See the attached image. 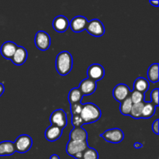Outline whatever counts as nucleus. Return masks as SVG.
I'll list each match as a JSON object with an SVG mask.
<instances>
[{
	"label": "nucleus",
	"mask_w": 159,
	"mask_h": 159,
	"mask_svg": "<svg viewBox=\"0 0 159 159\" xmlns=\"http://www.w3.org/2000/svg\"><path fill=\"white\" fill-rule=\"evenodd\" d=\"M70 110H71V116H75V115H80L81 112H82V107L83 104L81 102H76V103L70 104Z\"/></svg>",
	"instance_id": "27"
},
{
	"label": "nucleus",
	"mask_w": 159,
	"mask_h": 159,
	"mask_svg": "<svg viewBox=\"0 0 159 159\" xmlns=\"http://www.w3.org/2000/svg\"><path fill=\"white\" fill-rule=\"evenodd\" d=\"M50 121L51 125L57 126L59 128L63 130L68 124L67 113L62 109H57L51 113L50 116Z\"/></svg>",
	"instance_id": "6"
},
{
	"label": "nucleus",
	"mask_w": 159,
	"mask_h": 159,
	"mask_svg": "<svg viewBox=\"0 0 159 159\" xmlns=\"http://www.w3.org/2000/svg\"><path fill=\"white\" fill-rule=\"evenodd\" d=\"M4 92H5L4 85H3L2 83H0V96L4 93Z\"/></svg>",
	"instance_id": "33"
},
{
	"label": "nucleus",
	"mask_w": 159,
	"mask_h": 159,
	"mask_svg": "<svg viewBox=\"0 0 159 159\" xmlns=\"http://www.w3.org/2000/svg\"><path fill=\"white\" fill-rule=\"evenodd\" d=\"M82 155H83V152H79V153L75 154V155L73 156V158H75V159H82Z\"/></svg>",
	"instance_id": "31"
},
{
	"label": "nucleus",
	"mask_w": 159,
	"mask_h": 159,
	"mask_svg": "<svg viewBox=\"0 0 159 159\" xmlns=\"http://www.w3.org/2000/svg\"><path fill=\"white\" fill-rule=\"evenodd\" d=\"M132 107H133V102H132L131 99H130V96H129V97H127V99H125L124 101L120 102V111L121 114L124 115V116H129Z\"/></svg>",
	"instance_id": "23"
},
{
	"label": "nucleus",
	"mask_w": 159,
	"mask_h": 159,
	"mask_svg": "<svg viewBox=\"0 0 159 159\" xmlns=\"http://www.w3.org/2000/svg\"><path fill=\"white\" fill-rule=\"evenodd\" d=\"M155 110H156V107L152 102H144L142 110V115H141V119H150L155 114Z\"/></svg>",
	"instance_id": "20"
},
{
	"label": "nucleus",
	"mask_w": 159,
	"mask_h": 159,
	"mask_svg": "<svg viewBox=\"0 0 159 159\" xmlns=\"http://www.w3.org/2000/svg\"><path fill=\"white\" fill-rule=\"evenodd\" d=\"M34 43L37 49L45 51L51 46V37L48 33L43 30L37 31L34 37Z\"/></svg>",
	"instance_id": "5"
},
{
	"label": "nucleus",
	"mask_w": 159,
	"mask_h": 159,
	"mask_svg": "<svg viewBox=\"0 0 159 159\" xmlns=\"http://www.w3.org/2000/svg\"><path fill=\"white\" fill-rule=\"evenodd\" d=\"M88 20L86 17L82 16H77L69 22V26L74 33H81L86 28Z\"/></svg>",
	"instance_id": "11"
},
{
	"label": "nucleus",
	"mask_w": 159,
	"mask_h": 159,
	"mask_svg": "<svg viewBox=\"0 0 159 159\" xmlns=\"http://www.w3.org/2000/svg\"><path fill=\"white\" fill-rule=\"evenodd\" d=\"M130 98L131 99L133 104L140 103V102H143L144 100V94L140 92L136 91V90H133L130 92Z\"/></svg>",
	"instance_id": "26"
},
{
	"label": "nucleus",
	"mask_w": 159,
	"mask_h": 159,
	"mask_svg": "<svg viewBox=\"0 0 159 159\" xmlns=\"http://www.w3.org/2000/svg\"><path fill=\"white\" fill-rule=\"evenodd\" d=\"M50 159H60V157L57 155H56V154H54V155H52L50 157Z\"/></svg>",
	"instance_id": "35"
},
{
	"label": "nucleus",
	"mask_w": 159,
	"mask_h": 159,
	"mask_svg": "<svg viewBox=\"0 0 159 159\" xmlns=\"http://www.w3.org/2000/svg\"><path fill=\"white\" fill-rule=\"evenodd\" d=\"M144 102H140V103L133 104L129 116H131L134 119H141V115H142L143 107H144Z\"/></svg>",
	"instance_id": "24"
},
{
	"label": "nucleus",
	"mask_w": 159,
	"mask_h": 159,
	"mask_svg": "<svg viewBox=\"0 0 159 159\" xmlns=\"http://www.w3.org/2000/svg\"><path fill=\"white\" fill-rule=\"evenodd\" d=\"M83 95L81 93L79 88H73L70 90L68 93V99L69 101L70 104L76 103V102H81Z\"/></svg>",
	"instance_id": "22"
},
{
	"label": "nucleus",
	"mask_w": 159,
	"mask_h": 159,
	"mask_svg": "<svg viewBox=\"0 0 159 159\" xmlns=\"http://www.w3.org/2000/svg\"><path fill=\"white\" fill-rule=\"evenodd\" d=\"M16 152L19 153H26L30 150L33 145V140L30 135L21 134L13 142Z\"/></svg>",
	"instance_id": "3"
},
{
	"label": "nucleus",
	"mask_w": 159,
	"mask_h": 159,
	"mask_svg": "<svg viewBox=\"0 0 159 159\" xmlns=\"http://www.w3.org/2000/svg\"><path fill=\"white\" fill-rule=\"evenodd\" d=\"M79 89L83 96L93 95L96 89V82L87 78L80 82Z\"/></svg>",
	"instance_id": "13"
},
{
	"label": "nucleus",
	"mask_w": 159,
	"mask_h": 159,
	"mask_svg": "<svg viewBox=\"0 0 159 159\" xmlns=\"http://www.w3.org/2000/svg\"><path fill=\"white\" fill-rule=\"evenodd\" d=\"M55 67L60 75L65 76L70 73L73 67V57L68 51H61L56 57Z\"/></svg>",
	"instance_id": "1"
},
{
	"label": "nucleus",
	"mask_w": 159,
	"mask_h": 159,
	"mask_svg": "<svg viewBox=\"0 0 159 159\" xmlns=\"http://www.w3.org/2000/svg\"><path fill=\"white\" fill-rule=\"evenodd\" d=\"M62 134H63V130L62 129L59 128L58 127L54 125H51L49 127L46 129L45 130V138L48 140V141L51 142H54V141H57L59 138L61 137Z\"/></svg>",
	"instance_id": "16"
},
{
	"label": "nucleus",
	"mask_w": 159,
	"mask_h": 159,
	"mask_svg": "<svg viewBox=\"0 0 159 159\" xmlns=\"http://www.w3.org/2000/svg\"><path fill=\"white\" fill-rule=\"evenodd\" d=\"M158 93H159L158 89H155L152 90V93H151V99H152V102H152V103H153L156 107H158L159 105Z\"/></svg>",
	"instance_id": "29"
},
{
	"label": "nucleus",
	"mask_w": 159,
	"mask_h": 159,
	"mask_svg": "<svg viewBox=\"0 0 159 159\" xmlns=\"http://www.w3.org/2000/svg\"><path fill=\"white\" fill-rule=\"evenodd\" d=\"M27 56L28 53L26 48L22 46H18L11 61H12L14 65H22L26 62V59H27Z\"/></svg>",
	"instance_id": "15"
},
{
	"label": "nucleus",
	"mask_w": 159,
	"mask_h": 159,
	"mask_svg": "<svg viewBox=\"0 0 159 159\" xmlns=\"http://www.w3.org/2000/svg\"><path fill=\"white\" fill-rule=\"evenodd\" d=\"M134 147L135 148H141L143 147V144L140 142H136L134 144Z\"/></svg>",
	"instance_id": "34"
},
{
	"label": "nucleus",
	"mask_w": 159,
	"mask_h": 159,
	"mask_svg": "<svg viewBox=\"0 0 159 159\" xmlns=\"http://www.w3.org/2000/svg\"><path fill=\"white\" fill-rule=\"evenodd\" d=\"M101 115L102 113L99 107L92 102L83 104L82 112L80 113L81 117L85 124L96 122L100 119Z\"/></svg>",
	"instance_id": "2"
},
{
	"label": "nucleus",
	"mask_w": 159,
	"mask_h": 159,
	"mask_svg": "<svg viewBox=\"0 0 159 159\" xmlns=\"http://www.w3.org/2000/svg\"><path fill=\"white\" fill-rule=\"evenodd\" d=\"M52 26L57 33H65L69 27V20L65 16H57L53 20Z\"/></svg>",
	"instance_id": "12"
},
{
	"label": "nucleus",
	"mask_w": 159,
	"mask_h": 159,
	"mask_svg": "<svg viewBox=\"0 0 159 159\" xmlns=\"http://www.w3.org/2000/svg\"><path fill=\"white\" fill-rule=\"evenodd\" d=\"M130 90L126 84L120 83L116 85L113 90V98L118 102H121L130 96Z\"/></svg>",
	"instance_id": "10"
},
{
	"label": "nucleus",
	"mask_w": 159,
	"mask_h": 159,
	"mask_svg": "<svg viewBox=\"0 0 159 159\" xmlns=\"http://www.w3.org/2000/svg\"><path fill=\"white\" fill-rule=\"evenodd\" d=\"M87 75H88V79L96 82L103 79L105 75V69L99 64H93L88 68Z\"/></svg>",
	"instance_id": "8"
},
{
	"label": "nucleus",
	"mask_w": 159,
	"mask_h": 159,
	"mask_svg": "<svg viewBox=\"0 0 159 159\" xmlns=\"http://www.w3.org/2000/svg\"><path fill=\"white\" fill-rule=\"evenodd\" d=\"M158 125H159V120L157 119L156 120L154 121V123H153V124H152V130H153L154 133H155V134H157V135L159 134Z\"/></svg>",
	"instance_id": "30"
},
{
	"label": "nucleus",
	"mask_w": 159,
	"mask_h": 159,
	"mask_svg": "<svg viewBox=\"0 0 159 159\" xmlns=\"http://www.w3.org/2000/svg\"><path fill=\"white\" fill-rule=\"evenodd\" d=\"M69 137L71 141H87L88 133L82 127H74L70 132Z\"/></svg>",
	"instance_id": "17"
},
{
	"label": "nucleus",
	"mask_w": 159,
	"mask_h": 159,
	"mask_svg": "<svg viewBox=\"0 0 159 159\" xmlns=\"http://www.w3.org/2000/svg\"><path fill=\"white\" fill-rule=\"evenodd\" d=\"M89 147L87 141H71L68 142L66 146V152L68 155L73 157L79 152H83Z\"/></svg>",
	"instance_id": "9"
},
{
	"label": "nucleus",
	"mask_w": 159,
	"mask_h": 159,
	"mask_svg": "<svg viewBox=\"0 0 159 159\" xmlns=\"http://www.w3.org/2000/svg\"><path fill=\"white\" fill-rule=\"evenodd\" d=\"M150 4L152 5V6H154L155 7H158L159 2L158 1V0H155V1H152V0H151Z\"/></svg>",
	"instance_id": "32"
},
{
	"label": "nucleus",
	"mask_w": 159,
	"mask_h": 159,
	"mask_svg": "<svg viewBox=\"0 0 159 159\" xmlns=\"http://www.w3.org/2000/svg\"><path fill=\"white\" fill-rule=\"evenodd\" d=\"M100 137L107 142L112 144H119L124 139V134L120 129L113 128L107 130L105 132L101 134Z\"/></svg>",
	"instance_id": "4"
},
{
	"label": "nucleus",
	"mask_w": 159,
	"mask_h": 159,
	"mask_svg": "<svg viewBox=\"0 0 159 159\" xmlns=\"http://www.w3.org/2000/svg\"><path fill=\"white\" fill-rule=\"evenodd\" d=\"M71 124L74 127H82V125L85 124L80 115H75L71 116Z\"/></svg>",
	"instance_id": "28"
},
{
	"label": "nucleus",
	"mask_w": 159,
	"mask_h": 159,
	"mask_svg": "<svg viewBox=\"0 0 159 159\" xmlns=\"http://www.w3.org/2000/svg\"><path fill=\"white\" fill-rule=\"evenodd\" d=\"M18 45L12 41H6L2 43L0 48V52H1L2 56L8 60H11L12 56L15 54Z\"/></svg>",
	"instance_id": "14"
},
{
	"label": "nucleus",
	"mask_w": 159,
	"mask_h": 159,
	"mask_svg": "<svg viewBox=\"0 0 159 159\" xmlns=\"http://www.w3.org/2000/svg\"><path fill=\"white\" fill-rule=\"evenodd\" d=\"M82 159H99V153L93 148L88 147L83 152Z\"/></svg>",
	"instance_id": "25"
},
{
	"label": "nucleus",
	"mask_w": 159,
	"mask_h": 159,
	"mask_svg": "<svg viewBox=\"0 0 159 159\" xmlns=\"http://www.w3.org/2000/svg\"><path fill=\"white\" fill-rule=\"evenodd\" d=\"M16 152L13 142L4 141L0 142V156H10Z\"/></svg>",
	"instance_id": "18"
},
{
	"label": "nucleus",
	"mask_w": 159,
	"mask_h": 159,
	"mask_svg": "<svg viewBox=\"0 0 159 159\" xmlns=\"http://www.w3.org/2000/svg\"><path fill=\"white\" fill-rule=\"evenodd\" d=\"M85 30L89 34L96 37H101L106 32L103 23L98 19H93L90 21H88Z\"/></svg>",
	"instance_id": "7"
},
{
	"label": "nucleus",
	"mask_w": 159,
	"mask_h": 159,
	"mask_svg": "<svg viewBox=\"0 0 159 159\" xmlns=\"http://www.w3.org/2000/svg\"><path fill=\"white\" fill-rule=\"evenodd\" d=\"M149 89V82L145 78L139 77L134 82V90L144 93Z\"/></svg>",
	"instance_id": "19"
},
{
	"label": "nucleus",
	"mask_w": 159,
	"mask_h": 159,
	"mask_svg": "<svg viewBox=\"0 0 159 159\" xmlns=\"http://www.w3.org/2000/svg\"><path fill=\"white\" fill-rule=\"evenodd\" d=\"M158 64L155 63L152 64L149 67L148 70V80L151 82H152V83H157V82H158Z\"/></svg>",
	"instance_id": "21"
}]
</instances>
